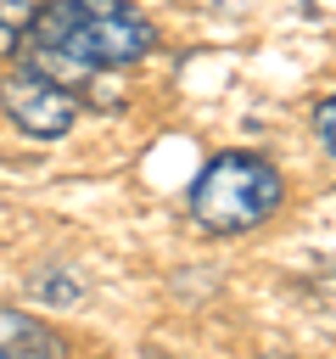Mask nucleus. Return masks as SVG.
I'll use <instances>...</instances> for the list:
<instances>
[{
  "instance_id": "f03ea898",
  "label": "nucleus",
  "mask_w": 336,
  "mask_h": 359,
  "mask_svg": "<svg viewBox=\"0 0 336 359\" xmlns=\"http://www.w3.org/2000/svg\"><path fill=\"white\" fill-rule=\"evenodd\" d=\"M280 196H286V180L269 157L218 151L190 185V219L207 236H241V230H258L280 208Z\"/></svg>"
},
{
  "instance_id": "423d86ee",
  "label": "nucleus",
  "mask_w": 336,
  "mask_h": 359,
  "mask_svg": "<svg viewBox=\"0 0 336 359\" xmlns=\"http://www.w3.org/2000/svg\"><path fill=\"white\" fill-rule=\"evenodd\" d=\"M314 135H319V146L336 157V90H330V95L314 107Z\"/></svg>"
},
{
  "instance_id": "39448f33",
  "label": "nucleus",
  "mask_w": 336,
  "mask_h": 359,
  "mask_svg": "<svg viewBox=\"0 0 336 359\" xmlns=\"http://www.w3.org/2000/svg\"><path fill=\"white\" fill-rule=\"evenodd\" d=\"M34 6H39V0H0V56L22 45V34H28V17H34Z\"/></svg>"
},
{
  "instance_id": "f257e3e1",
  "label": "nucleus",
  "mask_w": 336,
  "mask_h": 359,
  "mask_svg": "<svg viewBox=\"0 0 336 359\" xmlns=\"http://www.w3.org/2000/svg\"><path fill=\"white\" fill-rule=\"evenodd\" d=\"M157 45V28L129 0H39L22 34V62L45 67L67 90L95 84L106 67H129Z\"/></svg>"
},
{
  "instance_id": "7ed1b4c3",
  "label": "nucleus",
  "mask_w": 336,
  "mask_h": 359,
  "mask_svg": "<svg viewBox=\"0 0 336 359\" xmlns=\"http://www.w3.org/2000/svg\"><path fill=\"white\" fill-rule=\"evenodd\" d=\"M0 112L22 135H34V140H62L78 123V90H67L45 67L22 62V67H6L0 73Z\"/></svg>"
},
{
  "instance_id": "20e7f679",
  "label": "nucleus",
  "mask_w": 336,
  "mask_h": 359,
  "mask_svg": "<svg viewBox=\"0 0 336 359\" xmlns=\"http://www.w3.org/2000/svg\"><path fill=\"white\" fill-rule=\"evenodd\" d=\"M11 353L50 359V353H62V337H56L45 320L22 314V309H0V359H11Z\"/></svg>"
}]
</instances>
